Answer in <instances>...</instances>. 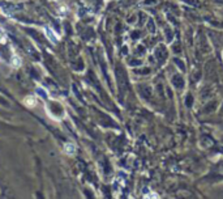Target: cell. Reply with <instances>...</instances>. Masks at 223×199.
<instances>
[{
    "label": "cell",
    "instance_id": "1",
    "mask_svg": "<svg viewBox=\"0 0 223 199\" xmlns=\"http://www.w3.org/2000/svg\"><path fill=\"white\" fill-rule=\"evenodd\" d=\"M24 104L29 107H34L37 105V98L34 97V96H26V97L24 98Z\"/></svg>",
    "mask_w": 223,
    "mask_h": 199
},
{
    "label": "cell",
    "instance_id": "2",
    "mask_svg": "<svg viewBox=\"0 0 223 199\" xmlns=\"http://www.w3.org/2000/svg\"><path fill=\"white\" fill-rule=\"evenodd\" d=\"M44 32H46V35H47V38H48L50 41H52L54 43H56V42H57V37L54 34V32L51 30L50 28H46V29H44Z\"/></svg>",
    "mask_w": 223,
    "mask_h": 199
},
{
    "label": "cell",
    "instance_id": "3",
    "mask_svg": "<svg viewBox=\"0 0 223 199\" xmlns=\"http://www.w3.org/2000/svg\"><path fill=\"white\" fill-rule=\"evenodd\" d=\"M64 152L67 154H73L74 152H76V147H74V144H72V143H67L64 145Z\"/></svg>",
    "mask_w": 223,
    "mask_h": 199
},
{
    "label": "cell",
    "instance_id": "4",
    "mask_svg": "<svg viewBox=\"0 0 223 199\" xmlns=\"http://www.w3.org/2000/svg\"><path fill=\"white\" fill-rule=\"evenodd\" d=\"M11 63H12V65H13L14 68L20 67V65H21V58H20V56H17V55H13V56H12Z\"/></svg>",
    "mask_w": 223,
    "mask_h": 199
},
{
    "label": "cell",
    "instance_id": "5",
    "mask_svg": "<svg viewBox=\"0 0 223 199\" xmlns=\"http://www.w3.org/2000/svg\"><path fill=\"white\" fill-rule=\"evenodd\" d=\"M37 92H38L39 94H42V97H43V98H46V97H47V93H46V91H44V89H42V88H38V89H37Z\"/></svg>",
    "mask_w": 223,
    "mask_h": 199
}]
</instances>
